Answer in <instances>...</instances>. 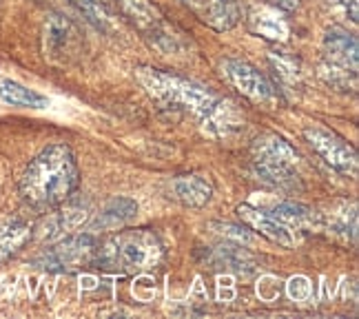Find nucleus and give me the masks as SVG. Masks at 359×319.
<instances>
[{"label": "nucleus", "instance_id": "obj_13", "mask_svg": "<svg viewBox=\"0 0 359 319\" xmlns=\"http://www.w3.org/2000/svg\"><path fill=\"white\" fill-rule=\"evenodd\" d=\"M246 22L251 34L271 40V43H286L291 38V27H288V22L282 18V13L275 7H266V5L253 7L248 11Z\"/></svg>", "mask_w": 359, "mask_h": 319}, {"label": "nucleus", "instance_id": "obj_17", "mask_svg": "<svg viewBox=\"0 0 359 319\" xmlns=\"http://www.w3.org/2000/svg\"><path fill=\"white\" fill-rule=\"evenodd\" d=\"M34 229L22 219L7 222L5 226H0V264L9 262L20 248L32 240Z\"/></svg>", "mask_w": 359, "mask_h": 319}, {"label": "nucleus", "instance_id": "obj_15", "mask_svg": "<svg viewBox=\"0 0 359 319\" xmlns=\"http://www.w3.org/2000/svg\"><path fill=\"white\" fill-rule=\"evenodd\" d=\"M171 196L182 206H189V209H202V206L211 202L213 186L209 179L187 173L171 179Z\"/></svg>", "mask_w": 359, "mask_h": 319}, {"label": "nucleus", "instance_id": "obj_22", "mask_svg": "<svg viewBox=\"0 0 359 319\" xmlns=\"http://www.w3.org/2000/svg\"><path fill=\"white\" fill-rule=\"evenodd\" d=\"M271 215L275 219H280L284 226H295V229H304V226H309L311 222H313V213L309 206H304V204H297V202H280V204H275L273 209H271Z\"/></svg>", "mask_w": 359, "mask_h": 319}, {"label": "nucleus", "instance_id": "obj_9", "mask_svg": "<svg viewBox=\"0 0 359 319\" xmlns=\"http://www.w3.org/2000/svg\"><path fill=\"white\" fill-rule=\"evenodd\" d=\"M91 209L89 202L74 200V196L65 200L60 206H56V213H51L43 224H40V238L47 242H58L67 235L76 233L80 226L89 222Z\"/></svg>", "mask_w": 359, "mask_h": 319}, {"label": "nucleus", "instance_id": "obj_12", "mask_svg": "<svg viewBox=\"0 0 359 319\" xmlns=\"http://www.w3.org/2000/svg\"><path fill=\"white\" fill-rule=\"evenodd\" d=\"M209 264H211V269L229 271L240 277H248L257 271L255 257L248 253V248H244L242 244H236V242H224V244L215 246L209 253Z\"/></svg>", "mask_w": 359, "mask_h": 319}, {"label": "nucleus", "instance_id": "obj_21", "mask_svg": "<svg viewBox=\"0 0 359 319\" xmlns=\"http://www.w3.org/2000/svg\"><path fill=\"white\" fill-rule=\"evenodd\" d=\"M269 60H271L275 76H278L284 85H297L302 80V65L288 51L273 49V51H269Z\"/></svg>", "mask_w": 359, "mask_h": 319}, {"label": "nucleus", "instance_id": "obj_27", "mask_svg": "<svg viewBox=\"0 0 359 319\" xmlns=\"http://www.w3.org/2000/svg\"><path fill=\"white\" fill-rule=\"evenodd\" d=\"M341 5L346 7V11H348L351 20H353V22H357V20H359V11H357V0H341Z\"/></svg>", "mask_w": 359, "mask_h": 319}, {"label": "nucleus", "instance_id": "obj_20", "mask_svg": "<svg viewBox=\"0 0 359 319\" xmlns=\"http://www.w3.org/2000/svg\"><path fill=\"white\" fill-rule=\"evenodd\" d=\"M72 3L78 7V11L85 13L95 29L109 32L114 27V11L107 0H72Z\"/></svg>", "mask_w": 359, "mask_h": 319}, {"label": "nucleus", "instance_id": "obj_28", "mask_svg": "<svg viewBox=\"0 0 359 319\" xmlns=\"http://www.w3.org/2000/svg\"><path fill=\"white\" fill-rule=\"evenodd\" d=\"M180 3H184V5H189L193 11H196L198 9V5H200V0H180Z\"/></svg>", "mask_w": 359, "mask_h": 319}, {"label": "nucleus", "instance_id": "obj_4", "mask_svg": "<svg viewBox=\"0 0 359 319\" xmlns=\"http://www.w3.org/2000/svg\"><path fill=\"white\" fill-rule=\"evenodd\" d=\"M251 154H253L255 175L262 182L282 191H295L302 186L299 175L295 171L299 164V156L282 135L278 133L257 135L251 144Z\"/></svg>", "mask_w": 359, "mask_h": 319}, {"label": "nucleus", "instance_id": "obj_25", "mask_svg": "<svg viewBox=\"0 0 359 319\" xmlns=\"http://www.w3.org/2000/svg\"><path fill=\"white\" fill-rule=\"evenodd\" d=\"M288 293H291L293 299H306L311 295V284L306 277H295V280H291V284H288Z\"/></svg>", "mask_w": 359, "mask_h": 319}, {"label": "nucleus", "instance_id": "obj_16", "mask_svg": "<svg viewBox=\"0 0 359 319\" xmlns=\"http://www.w3.org/2000/svg\"><path fill=\"white\" fill-rule=\"evenodd\" d=\"M196 13L215 32H229L240 20L238 0H200Z\"/></svg>", "mask_w": 359, "mask_h": 319}, {"label": "nucleus", "instance_id": "obj_5", "mask_svg": "<svg viewBox=\"0 0 359 319\" xmlns=\"http://www.w3.org/2000/svg\"><path fill=\"white\" fill-rule=\"evenodd\" d=\"M98 238L93 233H72L36 259V266L51 273H78L93 266Z\"/></svg>", "mask_w": 359, "mask_h": 319}, {"label": "nucleus", "instance_id": "obj_8", "mask_svg": "<svg viewBox=\"0 0 359 319\" xmlns=\"http://www.w3.org/2000/svg\"><path fill=\"white\" fill-rule=\"evenodd\" d=\"M124 16L131 18L133 25L140 29L147 38L156 40V45L162 49H173L175 36L173 29L164 22V16L151 0H118Z\"/></svg>", "mask_w": 359, "mask_h": 319}, {"label": "nucleus", "instance_id": "obj_18", "mask_svg": "<svg viewBox=\"0 0 359 319\" xmlns=\"http://www.w3.org/2000/svg\"><path fill=\"white\" fill-rule=\"evenodd\" d=\"M76 32H74V25L69 22L65 16L60 13H53L49 16L47 25H45V43H47V49L51 53H62L69 49L72 45Z\"/></svg>", "mask_w": 359, "mask_h": 319}, {"label": "nucleus", "instance_id": "obj_24", "mask_svg": "<svg viewBox=\"0 0 359 319\" xmlns=\"http://www.w3.org/2000/svg\"><path fill=\"white\" fill-rule=\"evenodd\" d=\"M211 229H215L229 242H236V244H242V246H251L253 244V235H251V231L244 229V224H229V222H224V224H222V222H213Z\"/></svg>", "mask_w": 359, "mask_h": 319}, {"label": "nucleus", "instance_id": "obj_14", "mask_svg": "<svg viewBox=\"0 0 359 319\" xmlns=\"http://www.w3.org/2000/svg\"><path fill=\"white\" fill-rule=\"evenodd\" d=\"M324 58L333 65L357 72V62H359L357 38L348 32H344L341 27H330L324 36Z\"/></svg>", "mask_w": 359, "mask_h": 319}, {"label": "nucleus", "instance_id": "obj_6", "mask_svg": "<svg viewBox=\"0 0 359 319\" xmlns=\"http://www.w3.org/2000/svg\"><path fill=\"white\" fill-rule=\"evenodd\" d=\"M302 135L315 154L320 156L328 166H333L335 171L346 173V175L357 173V151L353 144L344 140L341 135H337L330 129L317 127V124L306 127L302 131Z\"/></svg>", "mask_w": 359, "mask_h": 319}, {"label": "nucleus", "instance_id": "obj_10", "mask_svg": "<svg viewBox=\"0 0 359 319\" xmlns=\"http://www.w3.org/2000/svg\"><path fill=\"white\" fill-rule=\"evenodd\" d=\"M238 217L242 224L251 226L255 233H259L262 238H266L275 244L280 246H293V235H291V229L284 226L280 219H275L271 213L266 211H259L251 204H240L238 206Z\"/></svg>", "mask_w": 359, "mask_h": 319}, {"label": "nucleus", "instance_id": "obj_7", "mask_svg": "<svg viewBox=\"0 0 359 319\" xmlns=\"http://www.w3.org/2000/svg\"><path fill=\"white\" fill-rule=\"evenodd\" d=\"M224 74H226L231 85L251 102L264 104V107H273L275 102H278V91H275V85L264 74L257 72L251 62L229 58L224 62Z\"/></svg>", "mask_w": 359, "mask_h": 319}, {"label": "nucleus", "instance_id": "obj_26", "mask_svg": "<svg viewBox=\"0 0 359 319\" xmlns=\"http://www.w3.org/2000/svg\"><path fill=\"white\" fill-rule=\"evenodd\" d=\"M266 3L275 9H282V11H295L302 0H266Z\"/></svg>", "mask_w": 359, "mask_h": 319}, {"label": "nucleus", "instance_id": "obj_19", "mask_svg": "<svg viewBox=\"0 0 359 319\" xmlns=\"http://www.w3.org/2000/svg\"><path fill=\"white\" fill-rule=\"evenodd\" d=\"M0 98H3L7 104H13V107H32V109H45L47 107L45 95L36 93L34 89H27L13 80L0 82Z\"/></svg>", "mask_w": 359, "mask_h": 319}, {"label": "nucleus", "instance_id": "obj_2", "mask_svg": "<svg viewBox=\"0 0 359 319\" xmlns=\"http://www.w3.org/2000/svg\"><path fill=\"white\" fill-rule=\"evenodd\" d=\"M164 259V244L154 231L129 229L107 233L98 240L93 266L107 273L120 275H142L156 271Z\"/></svg>", "mask_w": 359, "mask_h": 319}, {"label": "nucleus", "instance_id": "obj_1", "mask_svg": "<svg viewBox=\"0 0 359 319\" xmlns=\"http://www.w3.org/2000/svg\"><path fill=\"white\" fill-rule=\"evenodd\" d=\"M80 169L67 144H51L29 162L20 177L22 200L38 211H49L76 196Z\"/></svg>", "mask_w": 359, "mask_h": 319}, {"label": "nucleus", "instance_id": "obj_11", "mask_svg": "<svg viewBox=\"0 0 359 319\" xmlns=\"http://www.w3.org/2000/svg\"><path fill=\"white\" fill-rule=\"evenodd\" d=\"M137 215V204L131 198H111L109 200L100 213L91 219L89 233L98 235V233H114L124 226H129Z\"/></svg>", "mask_w": 359, "mask_h": 319}, {"label": "nucleus", "instance_id": "obj_23", "mask_svg": "<svg viewBox=\"0 0 359 319\" xmlns=\"http://www.w3.org/2000/svg\"><path fill=\"white\" fill-rule=\"evenodd\" d=\"M317 74H320V78L330 89H337V91H355L357 89V72H351V69H344L339 65L324 60Z\"/></svg>", "mask_w": 359, "mask_h": 319}, {"label": "nucleus", "instance_id": "obj_3", "mask_svg": "<svg viewBox=\"0 0 359 319\" xmlns=\"http://www.w3.org/2000/svg\"><path fill=\"white\" fill-rule=\"evenodd\" d=\"M133 76L140 82V87L162 107L191 111V114L198 118L209 116L219 100L213 91L202 87L200 82L182 78L171 72H162V69L149 67V65L135 67Z\"/></svg>", "mask_w": 359, "mask_h": 319}]
</instances>
